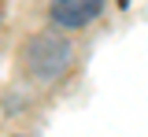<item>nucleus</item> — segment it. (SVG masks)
I'll list each match as a JSON object with an SVG mask.
<instances>
[{
	"label": "nucleus",
	"mask_w": 148,
	"mask_h": 137,
	"mask_svg": "<svg viewBox=\"0 0 148 137\" xmlns=\"http://www.w3.org/2000/svg\"><path fill=\"white\" fill-rule=\"evenodd\" d=\"M30 71H34L37 78H56L63 67H67V59H71V48H67V41L52 37V34H45V37H34L30 45Z\"/></svg>",
	"instance_id": "f257e3e1"
},
{
	"label": "nucleus",
	"mask_w": 148,
	"mask_h": 137,
	"mask_svg": "<svg viewBox=\"0 0 148 137\" xmlns=\"http://www.w3.org/2000/svg\"><path fill=\"white\" fill-rule=\"evenodd\" d=\"M100 8H104V0H52V19L59 26H85L100 15Z\"/></svg>",
	"instance_id": "f03ea898"
}]
</instances>
